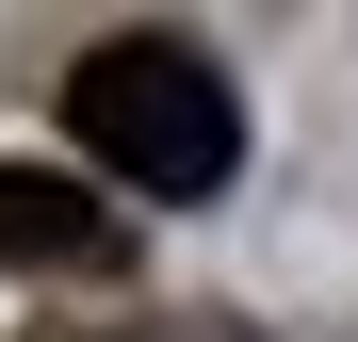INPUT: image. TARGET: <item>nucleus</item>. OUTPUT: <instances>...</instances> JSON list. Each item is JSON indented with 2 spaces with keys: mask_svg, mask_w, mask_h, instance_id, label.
Instances as JSON below:
<instances>
[{
  "mask_svg": "<svg viewBox=\"0 0 358 342\" xmlns=\"http://www.w3.org/2000/svg\"><path fill=\"white\" fill-rule=\"evenodd\" d=\"M66 131L114 196H228V163H245V98H228V66L196 33H98L66 66Z\"/></svg>",
  "mask_w": 358,
  "mask_h": 342,
  "instance_id": "f257e3e1",
  "label": "nucleus"
},
{
  "mask_svg": "<svg viewBox=\"0 0 358 342\" xmlns=\"http://www.w3.org/2000/svg\"><path fill=\"white\" fill-rule=\"evenodd\" d=\"M0 277H131V196L66 163H0Z\"/></svg>",
  "mask_w": 358,
  "mask_h": 342,
  "instance_id": "f03ea898",
  "label": "nucleus"
},
{
  "mask_svg": "<svg viewBox=\"0 0 358 342\" xmlns=\"http://www.w3.org/2000/svg\"><path fill=\"white\" fill-rule=\"evenodd\" d=\"M17 342H82V326H17ZM98 342H245L228 310H179V326H98Z\"/></svg>",
  "mask_w": 358,
  "mask_h": 342,
  "instance_id": "7ed1b4c3",
  "label": "nucleus"
}]
</instances>
